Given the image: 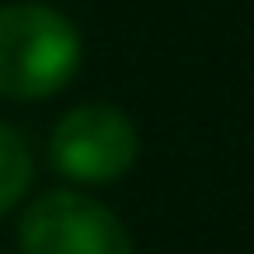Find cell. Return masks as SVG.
Masks as SVG:
<instances>
[{
	"label": "cell",
	"mask_w": 254,
	"mask_h": 254,
	"mask_svg": "<svg viewBox=\"0 0 254 254\" xmlns=\"http://www.w3.org/2000/svg\"><path fill=\"white\" fill-rule=\"evenodd\" d=\"M24 254H136L132 231L85 189H47L19 217Z\"/></svg>",
	"instance_id": "obj_3"
},
{
	"label": "cell",
	"mask_w": 254,
	"mask_h": 254,
	"mask_svg": "<svg viewBox=\"0 0 254 254\" xmlns=\"http://www.w3.org/2000/svg\"><path fill=\"white\" fill-rule=\"evenodd\" d=\"M141 155V132L118 104H75L52 123L47 160L71 189H104L132 174Z\"/></svg>",
	"instance_id": "obj_2"
},
{
	"label": "cell",
	"mask_w": 254,
	"mask_h": 254,
	"mask_svg": "<svg viewBox=\"0 0 254 254\" xmlns=\"http://www.w3.org/2000/svg\"><path fill=\"white\" fill-rule=\"evenodd\" d=\"M28 184H33V155L19 127L0 123V217L14 212L28 198Z\"/></svg>",
	"instance_id": "obj_4"
},
{
	"label": "cell",
	"mask_w": 254,
	"mask_h": 254,
	"mask_svg": "<svg viewBox=\"0 0 254 254\" xmlns=\"http://www.w3.org/2000/svg\"><path fill=\"white\" fill-rule=\"evenodd\" d=\"M85 38L57 5L9 0L0 5V99L38 104L80 75Z\"/></svg>",
	"instance_id": "obj_1"
}]
</instances>
